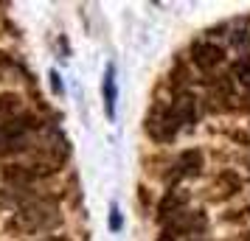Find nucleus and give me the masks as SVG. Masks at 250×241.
Listing matches in <instances>:
<instances>
[{
  "label": "nucleus",
  "mask_w": 250,
  "mask_h": 241,
  "mask_svg": "<svg viewBox=\"0 0 250 241\" xmlns=\"http://www.w3.org/2000/svg\"><path fill=\"white\" fill-rule=\"evenodd\" d=\"M34 129H37V121L31 115H17L12 121H3L0 124V157L23 151L28 146V140H31Z\"/></svg>",
  "instance_id": "nucleus-1"
},
{
  "label": "nucleus",
  "mask_w": 250,
  "mask_h": 241,
  "mask_svg": "<svg viewBox=\"0 0 250 241\" xmlns=\"http://www.w3.org/2000/svg\"><path fill=\"white\" fill-rule=\"evenodd\" d=\"M183 129V124L177 121V115L171 112L169 104H160L155 107L146 118V132L152 140H160V143H169V140L177 138V132Z\"/></svg>",
  "instance_id": "nucleus-2"
},
{
  "label": "nucleus",
  "mask_w": 250,
  "mask_h": 241,
  "mask_svg": "<svg viewBox=\"0 0 250 241\" xmlns=\"http://www.w3.org/2000/svg\"><path fill=\"white\" fill-rule=\"evenodd\" d=\"M57 224V210L48 205H31L23 207L17 216H14V227L25 230V233H40V230H48Z\"/></svg>",
  "instance_id": "nucleus-3"
},
{
  "label": "nucleus",
  "mask_w": 250,
  "mask_h": 241,
  "mask_svg": "<svg viewBox=\"0 0 250 241\" xmlns=\"http://www.w3.org/2000/svg\"><path fill=\"white\" fill-rule=\"evenodd\" d=\"M222 59H225V51L216 42H197L191 48V62L200 70H214L216 65H222Z\"/></svg>",
  "instance_id": "nucleus-4"
},
{
  "label": "nucleus",
  "mask_w": 250,
  "mask_h": 241,
  "mask_svg": "<svg viewBox=\"0 0 250 241\" xmlns=\"http://www.w3.org/2000/svg\"><path fill=\"white\" fill-rule=\"evenodd\" d=\"M177 180H183V177H194V174L203 168V154L197 149H188L180 154V160H177Z\"/></svg>",
  "instance_id": "nucleus-5"
},
{
  "label": "nucleus",
  "mask_w": 250,
  "mask_h": 241,
  "mask_svg": "<svg viewBox=\"0 0 250 241\" xmlns=\"http://www.w3.org/2000/svg\"><path fill=\"white\" fill-rule=\"evenodd\" d=\"M20 95L17 93H0V121H12L20 112Z\"/></svg>",
  "instance_id": "nucleus-6"
},
{
  "label": "nucleus",
  "mask_w": 250,
  "mask_h": 241,
  "mask_svg": "<svg viewBox=\"0 0 250 241\" xmlns=\"http://www.w3.org/2000/svg\"><path fill=\"white\" fill-rule=\"evenodd\" d=\"M115 73L113 68H107V79H104V107H107V115L113 118L115 115Z\"/></svg>",
  "instance_id": "nucleus-7"
},
{
  "label": "nucleus",
  "mask_w": 250,
  "mask_h": 241,
  "mask_svg": "<svg viewBox=\"0 0 250 241\" xmlns=\"http://www.w3.org/2000/svg\"><path fill=\"white\" fill-rule=\"evenodd\" d=\"M233 73H236V79L250 90V56H242V59H239L236 68H233Z\"/></svg>",
  "instance_id": "nucleus-8"
},
{
  "label": "nucleus",
  "mask_w": 250,
  "mask_h": 241,
  "mask_svg": "<svg viewBox=\"0 0 250 241\" xmlns=\"http://www.w3.org/2000/svg\"><path fill=\"white\" fill-rule=\"evenodd\" d=\"M110 227H113V230L121 227V216H118V210H115V207H113V216H110Z\"/></svg>",
  "instance_id": "nucleus-9"
},
{
  "label": "nucleus",
  "mask_w": 250,
  "mask_h": 241,
  "mask_svg": "<svg viewBox=\"0 0 250 241\" xmlns=\"http://www.w3.org/2000/svg\"><path fill=\"white\" fill-rule=\"evenodd\" d=\"M42 241H70V239H65V236H48V239H42Z\"/></svg>",
  "instance_id": "nucleus-10"
}]
</instances>
